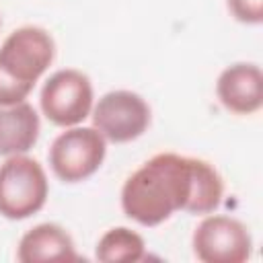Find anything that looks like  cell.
I'll list each match as a JSON object with an SVG mask.
<instances>
[{
    "mask_svg": "<svg viewBox=\"0 0 263 263\" xmlns=\"http://www.w3.org/2000/svg\"><path fill=\"white\" fill-rule=\"evenodd\" d=\"M224 195V181L203 158L160 152L136 168L121 187L123 214L142 224L158 226L175 212L212 214Z\"/></svg>",
    "mask_w": 263,
    "mask_h": 263,
    "instance_id": "cell-1",
    "label": "cell"
},
{
    "mask_svg": "<svg viewBox=\"0 0 263 263\" xmlns=\"http://www.w3.org/2000/svg\"><path fill=\"white\" fill-rule=\"evenodd\" d=\"M55 58L53 37L35 25L14 29L0 45V105L25 101Z\"/></svg>",
    "mask_w": 263,
    "mask_h": 263,
    "instance_id": "cell-2",
    "label": "cell"
},
{
    "mask_svg": "<svg viewBox=\"0 0 263 263\" xmlns=\"http://www.w3.org/2000/svg\"><path fill=\"white\" fill-rule=\"evenodd\" d=\"M49 195V181L43 166L27 156H6L0 164V216L25 220L37 214Z\"/></svg>",
    "mask_w": 263,
    "mask_h": 263,
    "instance_id": "cell-3",
    "label": "cell"
},
{
    "mask_svg": "<svg viewBox=\"0 0 263 263\" xmlns=\"http://www.w3.org/2000/svg\"><path fill=\"white\" fill-rule=\"evenodd\" d=\"M107 154V140L97 127L72 125L62 132L49 148V166L64 183H80L92 177Z\"/></svg>",
    "mask_w": 263,
    "mask_h": 263,
    "instance_id": "cell-4",
    "label": "cell"
},
{
    "mask_svg": "<svg viewBox=\"0 0 263 263\" xmlns=\"http://www.w3.org/2000/svg\"><path fill=\"white\" fill-rule=\"evenodd\" d=\"M92 99L90 78L76 68L53 72L39 95L43 115L60 127L82 123L92 111Z\"/></svg>",
    "mask_w": 263,
    "mask_h": 263,
    "instance_id": "cell-5",
    "label": "cell"
},
{
    "mask_svg": "<svg viewBox=\"0 0 263 263\" xmlns=\"http://www.w3.org/2000/svg\"><path fill=\"white\" fill-rule=\"evenodd\" d=\"M92 127H97L107 142L125 144L138 140L152 121L150 105L132 90L105 92L90 111Z\"/></svg>",
    "mask_w": 263,
    "mask_h": 263,
    "instance_id": "cell-6",
    "label": "cell"
},
{
    "mask_svg": "<svg viewBox=\"0 0 263 263\" xmlns=\"http://www.w3.org/2000/svg\"><path fill=\"white\" fill-rule=\"evenodd\" d=\"M191 247L203 263H245L253 253V238L240 220L212 214L195 226Z\"/></svg>",
    "mask_w": 263,
    "mask_h": 263,
    "instance_id": "cell-7",
    "label": "cell"
},
{
    "mask_svg": "<svg viewBox=\"0 0 263 263\" xmlns=\"http://www.w3.org/2000/svg\"><path fill=\"white\" fill-rule=\"evenodd\" d=\"M222 107L236 115H253L263 105V74L257 64L236 62L226 66L216 82Z\"/></svg>",
    "mask_w": 263,
    "mask_h": 263,
    "instance_id": "cell-8",
    "label": "cell"
},
{
    "mask_svg": "<svg viewBox=\"0 0 263 263\" xmlns=\"http://www.w3.org/2000/svg\"><path fill=\"white\" fill-rule=\"evenodd\" d=\"M16 259L21 263H41V261H78L80 257L66 228L53 222H43L33 226L21 236Z\"/></svg>",
    "mask_w": 263,
    "mask_h": 263,
    "instance_id": "cell-9",
    "label": "cell"
},
{
    "mask_svg": "<svg viewBox=\"0 0 263 263\" xmlns=\"http://www.w3.org/2000/svg\"><path fill=\"white\" fill-rule=\"evenodd\" d=\"M41 121L35 107L27 101L0 105V154H27L39 140Z\"/></svg>",
    "mask_w": 263,
    "mask_h": 263,
    "instance_id": "cell-10",
    "label": "cell"
},
{
    "mask_svg": "<svg viewBox=\"0 0 263 263\" xmlns=\"http://www.w3.org/2000/svg\"><path fill=\"white\" fill-rule=\"evenodd\" d=\"M95 257L103 263H136L146 257V242L136 230L115 226L99 238Z\"/></svg>",
    "mask_w": 263,
    "mask_h": 263,
    "instance_id": "cell-11",
    "label": "cell"
},
{
    "mask_svg": "<svg viewBox=\"0 0 263 263\" xmlns=\"http://www.w3.org/2000/svg\"><path fill=\"white\" fill-rule=\"evenodd\" d=\"M230 14L245 25L263 23V0H226Z\"/></svg>",
    "mask_w": 263,
    "mask_h": 263,
    "instance_id": "cell-12",
    "label": "cell"
}]
</instances>
